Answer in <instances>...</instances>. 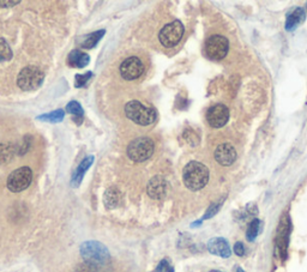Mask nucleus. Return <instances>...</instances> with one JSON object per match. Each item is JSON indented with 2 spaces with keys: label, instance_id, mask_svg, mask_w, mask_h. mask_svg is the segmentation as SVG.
I'll use <instances>...</instances> for the list:
<instances>
[{
  "label": "nucleus",
  "instance_id": "13",
  "mask_svg": "<svg viewBox=\"0 0 307 272\" xmlns=\"http://www.w3.org/2000/svg\"><path fill=\"white\" fill-rule=\"evenodd\" d=\"M215 160L218 163L225 167L233 164L236 160V151L233 145L225 143V144L219 145L215 150Z\"/></svg>",
  "mask_w": 307,
  "mask_h": 272
},
{
  "label": "nucleus",
  "instance_id": "10",
  "mask_svg": "<svg viewBox=\"0 0 307 272\" xmlns=\"http://www.w3.org/2000/svg\"><path fill=\"white\" fill-rule=\"evenodd\" d=\"M144 64L137 56H130L120 64V75L126 81H135L144 74Z\"/></svg>",
  "mask_w": 307,
  "mask_h": 272
},
{
  "label": "nucleus",
  "instance_id": "27",
  "mask_svg": "<svg viewBox=\"0 0 307 272\" xmlns=\"http://www.w3.org/2000/svg\"><path fill=\"white\" fill-rule=\"evenodd\" d=\"M75 272H96V268L88 263H83L76 267Z\"/></svg>",
  "mask_w": 307,
  "mask_h": 272
},
{
  "label": "nucleus",
  "instance_id": "7",
  "mask_svg": "<svg viewBox=\"0 0 307 272\" xmlns=\"http://www.w3.org/2000/svg\"><path fill=\"white\" fill-rule=\"evenodd\" d=\"M33 180V172L29 167H21L13 171L8 178V188L13 193L26 190Z\"/></svg>",
  "mask_w": 307,
  "mask_h": 272
},
{
  "label": "nucleus",
  "instance_id": "3",
  "mask_svg": "<svg viewBox=\"0 0 307 272\" xmlns=\"http://www.w3.org/2000/svg\"><path fill=\"white\" fill-rule=\"evenodd\" d=\"M125 114L130 120L137 125L148 126L151 125L158 119V113L154 108L145 107L142 102L133 99L125 106Z\"/></svg>",
  "mask_w": 307,
  "mask_h": 272
},
{
  "label": "nucleus",
  "instance_id": "19",
  "mask_svg": "<svg viewBox=\"0 0 307 272\" xmlns=\"http://www.w3.org/2000/svg\"><path fill=\"white\" fill-rule=\"evenodd\" d=\"M105 34H106V30H98V31L91 32V34L83 36L81 46L85 49L94 48L95 46L99 44L100 40L103 38V35H105Z\"/></svg>",
  "mask_w": 307,
  "mask_h": 272
},
{
  "label": "nucleus",
  "instance_id": "1",
  "mask_svg": "<svg viewBox=\"0 0 307 272\" xmlns=\"http://www.w3.org/2000/svg\"><path fill=\"white\" fill-rule=\"evenodd\" d=\"M81 255L84 263H88L96 268L108 266L109 260H111V254H109L108 248L99 241H85L81 245Z\"/></svg>",
  "mask_w": 307,
  "mask_h": 272
},
{
  "label": "nucleus",
  "instance_id": "18",
  "mask_svg": "<svg viewBox=\"0 0 307 272\" xmlns=\"http://www.w3.org/2000/svg\"><path fill=\"white\" fill-rule=\"evenodd\" d=\"M306 13L301 8H298L295 10H293L292 12L287 16V21H286V30L288 31H293L295 28L301 24V23L305 21Z\"/></svg>",
  "mask_w": 307,
  "mask_h": 272
},
{
  "label": "nucleus",
  "instance_id": "11",
  "mask_svg": "<svg viewBox=\"0 0 307 272\" xmlns=\"http://www.w3.org/2000/svg\"><path fill=\"white\" fill-rule=\"evenodd\" d=\"M229 119V111L225 105H215L206 113V121L213 128L223 127Z\"/></svg>",
  "mask_w": 307,
  "mask_h": 272
},
{
  "label": "nucleus",
  "instance_id": "21",
  "mask_svg": "<svg viewBox=\"0 0 307 272\" xmlns=\"http://www.w3.org/2000/svg\"><path fill=\"white\" fill-rule=\"evenodd\" d=\"M66 112H69L70 114L73 115L75 118V121L77 122V125H81L83 122V114H84V111H83L82 106L78 104L77 101H71L70 104L66 106Z\"/></svg>",
  "mask_w": 307,
  "mask_h": 272
},
{
  "label": "nucleus",
  "instance_id": "31",
  "mask_svg": "<svg viewBox=\"0 0 307 272\" xmlns=\"http://www.w3.org/2000/svg\"><path fill=\"white\" fill-rule=\"evenodd\" d=\"M166 272H174V268H173L172 266H169L168 268H167Z\"/></svg>",
  "mask_w": 307,
  "mask_h": 272
},
{
  "label": "nucleus",
  "instance_id": "17",
  "mask_svg": "<svg viewBox=\"0 0 307 272\" xmlns=\"http://www.w3.org/2000/svg\"><path fill=\"white\" fill-rule=\"evenodd\" d=\"M121 192L116 187L107 188L103 194V204L107 209H115L121 203Z\"/></svg>",
  "mask_w": 307,
  "mask_h": 272
},
{
  "label": "nucleus",
  "instance_id": "26",
  "mask_svg": "<svg viewBox=\"0 0 307 272\" xmlns=\"http://www.w3.org/2000/svg\"><path fill=\"white\" fill-rule=\"evenodd\" d=\"M221 205H222V203L211 204V207H210L208 209V211L205 212V215H204V217H203V220H209V218H211V217L215 216V215L219 212L220 208H221Z\"/></svg>",
  "mask_w": 307,
  "mask_h": 272
},
{
  "label": "nucleus",
  "instance_id": "15",
  "mask_svg": "<svg viewBox=\"0 0 307 272\" xmlns=\"http://www.w3.org/2000/svg\"><path fill=\"white\" fill-rule=\"evenodd\" d=\"M94 160H95V156L93 155L86 156L84 160H82L81 163H79V165L76 168V171L73 172L72 174V178H71L72 187H78V186L81 185L85 173L88 172V169L91 167L93 163H94Z\"/></svg>",
  "mask_w": 307,
  "mask_h": 272
},
{
  "label": "nucleus",
  "instance_id": "9",
  "mask_svg": "<svg viewBox=\"0 0 307 272\" xmlns=\"http://www.w3.org/2000/svg\"><path fill=\"white\" fill-rule=\"evenodd\" d=\"M289 234H290V220L288 215H283L280 221L278 228V236H276V247L278 253L282 260H286L287 251L289 245Z\"/></svg>",
  "mask_w": 307,
  "mask_h": 272
},
{
  "label": "nucleus",
  "instance_id": "25",
  "mask_svg": "<svg viewBox=\"0 0 307 272\" xmlns=\"http://www.w3.org/2000/svg\"><path fill=\"white\" fill-rule=\"evenodd\" d=\"M93 72H85L83 75H76L75 77V87L76 88H83L90 82V79L93 78Z\"/></svg>",
  "mask_w": 307,
  "mask_h": 272
},
{
  "label": "nucleus",
  "instance_id": "4",
  "mask_svg": "<svg viewBox=\"0 0 307 272\" xmlns=\"http://www.w3.org/2000/svg\"><path fill=\"white\" fill-rule=\"evenodd\" d=\"M155 150V144L149 137L133 139L128 147V156L133 162H144L149 160Z\"/></svg>",
  "mask_w": 307,
  "mask_h": 272
},
{
  "label": "nucleus",
  "instance_id": "24",
  "mask_svg": "<svg viewBox=\"0 0 307 272\" xmlns=\"http://www.w3.org/2000/svg\"><path fill=\"white\" fill-rule=\"evenodd\" d=\"M259 227H260V221L257 220V218H255V220L250 223L248 231H246V237H248V240L250 242L256 240L257 235L259 233Z\"/></svg>",
  "mask_w": 307,
  "mask_h": 272
},
{
  "label": "nucleus",
  "instance_id": "22",
  "mask_svg": "<svg viewBox=\"0 0 307 272\" xmlns=\"http://www.w3.org/2000/svg\"><path fill=\"white\" fill-rule=\"evenodd\" d=\"M64 117H65V111H63V109H56L54 112L47 113V114L39 115V117H36V119L46 122H60L63 121Z\"/></svg>",
  "mask_w": 307,
  "mask_h": 272
},
{
  "label": "nucleus",
  "instance_id": "6",
  "mask_svg": "<svg viewBox=\"0 0 307 272\" xmlns=\"http://www.w3.org/2000/svg\"><path fill=\"white\" fill-rule=\"evenodd\" d=\"M183 31H185V28H183L182 23L180 21H174L163 26L159 34V40L162 46L172 48L178 45L180 40L182 39Z\"/></svg>",
  "mask_w": 307,
  "mask_h": 272
},
{
  "label": "nucleus",
  "instance_id": "23",
  "mask_svg": "<svg viewBox=\"0 0 307 272\" xmlns=\"http://www.w3.org/2000/svg\"><path fill=\"white\" fill-rule=\"evenodd\" d=\"M12 51L10 48L8 42L5 39L0 38V62H5L11 60Z\"/></svg>",
  "mask_w": 307,
  "mask_h": 272
},
{
  "label": "nucleus",
  "instance_id": "34",
  "mask_svg": "<svg viewBox=\"0 0 307 272\" xmlns=\"http://www.w3.org/2000/svg\"><path fill=\"white\" fill-rule=\"evenodd\" d=\"M220 272H222V271H220Z\"/></svg>",
  "mask_w": 307,
  "mask_h": 272
},
{
  "label": "nucleus",
  "instance_id": "30",
  "mask_svg": "<svg viewBox=\"0 0 307 272\" xmlns=\"http://www.w3.org/2000/svg\"><path fill=\"white\" fill-rule=\"evenodd\" d=\"M17 4H19L18 0H16V2H8V0L2 2V0H0V8H11V6H15Z\"/></svg>",
  "mask_w": 307,
  "mask_h": 272
},
{
  "label": "nucleus",
  "instance_id": "20",
  "mask_svg": "<svg viewBox=\"0 0 307 272\" xmlns=\"http://www.w3.org/2000/svg\"><path fill=\"white\" fill-rule=\"evenodd\" d=\"M16 152L11 143H0V164L9 163Z\"/></svg>",
  "mask_w": 307,
  "mask_h": 272
},
{
  "label": "nucleus",
  "instance_id": "33",
  "mask_svg": "<svg viewBox=\"0 0 307 272\" xmlns=\"http://www.w3.org/2000/svg\"><path fill=\"white\" fill-rule=\"evenodd\" d=\"M210 272H220V271H218V270H212V271H210Z\"/></svg>",
  "mask_w": 307,
  "mask_h": 272
},
{
  "label": "nucleus",
  "instance_id": "5",
  "mask_svg": "<svg viewBox=\"0 0 307 272\" xmlns=\"http://www.w3.org/2000/svg\"><path fill=\"white\" fill-rule=\"evenodd\" d=\"M45 74L35 66H28L19 72L17 77V85L24 91H33L42 85Z\"/></svg>",
  "mask_w": 307,
  "mask_h": 272
},
{
  "label": "nucleus",
  "instance_id": "8",
  "mask_svg": "<svg viewBox=\"0 0 307 272\" xmlns=\"http://www.w3.org/2000/svg\"><path fill=\"white\" fill-rule=\"evenodd\" d=\"M229 49V42L225 36L213 35L206 40L205 53L211 60H222Z\"/></svg>",
  "mask_w": 307,
  "mask_h": 272
},
{
  "label": "nucleus",
  "instance_id": "14",
  "mask_svg": "<svg viewBox=\"0 0 307 272\" xmlns=\"http://www.w3.org/2000/svg\"><path fill=\"white\" fill-rule=\"evenodd\" d=\"M208 251L213 255H218L221 258H229L232 254L230 247L226 239L223 237H213L208 242Z\"/></svg>",
  "mask_w": 307,
  "mask_h": 272
},
{
  "label": "nucleus",
  "instance_id": "12",
  "mask_svg": "<svg viewBox=\"0 0 307 272\" xmlns=\"http://www.w3.org/2000/svg\"><path fill=\"white\" fill-rule=\"evenodd\" d=\"M167 192H168V184H167L165 178L161 175H155L150 179L148 186H146V193L150 198L159 200V199L166 197Z\"/></svg>",
  "mask_w": 307,
  "mask_h": 272
},
{
  "label": "nucleus",
  "instance_id": "16",
  "mask_svg": "<svg viewBox=\"0 0 307 272\" xmlns=\"http://www.w3.org/2000/svg\"><path fill=\"white\" fill-rule=\"evenodd\" d=\"M90 56L86 53L79 51V49H73L70 52L68 56V64L69 66L75 69H83L89 64Z\"/></svg>",
  "mask_w": 307,
  "mask_h": 272
},
{
  "label": "nucleus",
  "instance_id": "29",
  "mask_svg": "<svg viewBox=\"0 0 307 272\" xmlns=\"http://www.w3.org/2000/svg\"><path fill=\"white\" fill-rule=\"evenodd\" d=\"M234 252L239 257H242V255L245 254V246H243L242 242H236L234 246Z\"/></svg>",
  "mask_w": 307,
  "mask_h": 272
},
{
  "label": "nucleus",
  "instance_id": "2",
  "mask_svg": "<svg viewBox=\"0 0 307 272\" xmlns=\"http://www.w3.org/2000/svg\"><path fill=\"white\" fill-rule=\"evenodd\" d=\"M182 180L189 190H202L209 181V169L201 162H189L182 171Z\"/></svg>",
  "mask_w": 307,
  "mask_h": 272
},
{
  "label": "nucleus",
  "instance_id": "28",
  "mask_svg": "<svg viewBox=\"0 0 307 272\" xmlns=\"http://www.w3.org/2000/svg\"><path fill=\"white\" fill-rule=\"evenodd\" d=\"M168 267H169L168 260L163 259V260L160 261V264L158 265V267H156L155 270H154L152 272H166L167 268H168Z\"/></svg>",
  "mask_w": 307,
  "mask_h": 272
},
{
  "label": "nucleus",
  "instance_id": "32",
  "mask_svg": "<svg viewBox=\"0 0 307 272\" xmlns=\"http://www.w3.org/2000/svg\"><path fill=\"white\" fill-rule=\"evenodd\" d=\"M235 272H245V271H243L241 267H236V270H235Z\"/></svg>",
  "mask_w": 307,
  "mask_h": 272
}]
</instances>
